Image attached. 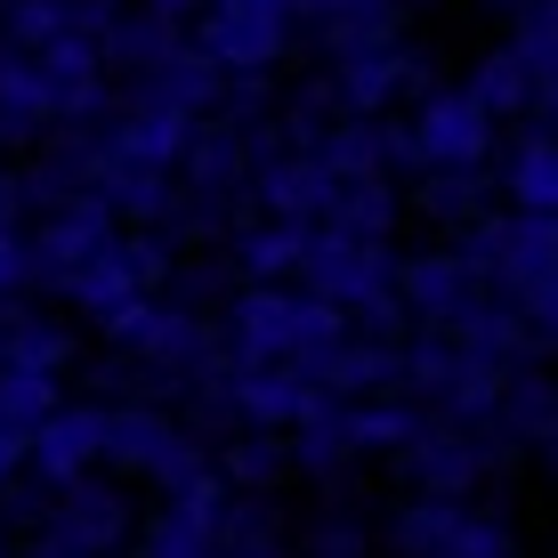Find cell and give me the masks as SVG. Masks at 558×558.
<instances>
[{
  "label": "cell",
  "mask_w": 558,
  "mask_h": 558,
  "mask_svg": "<svg viewBox=\"0 0 558 558\" xmlns=\"http://www.w3.org/2000/svg\"><path fill=\"white\" fill-rule=\"evenodd\" d=\"M235 470H243V477H267V446H259V437H252V446L235 453Z\"/></svg>",
  "instance_id": "cell-8"
},
{
  "label": "cell",
  "mask_w": 558,
  "mask_h": 558,
  "mask_svg": "<svg viewBox=\"0 0 558 558\" xmlns=\"http://www.w3.org/2000/svg\"><path fill=\"white\" fill-rule=\"evenodd\" d=\"M0 364H9V332H0Z\"/></svg>",
  "instance_id": "cell-10"
},
{
  "label": "cell",
  "mask_w": 558,
  "mask_h": 558,
  "mask_svg": "<svg viewBox=\"0 0 558 558\" xmlns=\"http://www.w3.org/2000/svg\"><path fill=\"white\" fill-rule=\"evenodd\" d=\"M113 9H122V0H73V16H82V25H89V33H98V25H106V16H113Z\"/></svg>",
  "instance_id": "cell-7"
},
{
  "label": "cell",
  "mask_w": 558,
  "mask_h": 558,
  "mask_svg": "<svg viewBox=\"0 0 558 558\" xmlns=\"http://www.w3.org/2000/svg\"><path fill=\"white\" fill-rule=\"evenodd\" d=\"M16 283H33V235H16V227H0V300H9Z\"/></svg>",
  "instance_id": "cell-5"
},
{
  "label": "cell",
  "mask_w": 558,
  "mask_h": 558,
  "mask_svg": "<svg viewBox=\"0 0 558 558\" xmlns=\"http://www.w3.org/2000/svg\"><path fill=\"white\" fill-rule=\"evenodd\" d=\"M16 558H82V550H65V543H49V534H33V543L16 550Z\"/></svg>",
  "instance_id": "cell-9"
},
{
  "label": "cell",
  "mask_w": 558,
  "mask_h": 558,
  "mask_svg": "<svg viewBox=\"0 0 558 558\" xmlns=\"http://www.w3.org/2000/svg\"><path fill=\"white\" fill-rule=\"evenodd\" d=\"M41 486H73V477L106 470V405H57L41 429H33V461Z\"/></svg>",
  "instance_id": "cell-3"
},
{
  "label": "cell",
  "mask_w": 558,
  "mask_h": 558,
  "mask_svg": "<svg viewBox=\"0 0 558 558\" xmlns=\"http://www.w3.org/2000/svg\"><path fill=\"white\" fill-rule=\"evenodd\" d=\"M49 543L82 550V558H122V543L138 534V510H130V494L113 486V477H73V486L49 494V518H41Z\"/></svg>",
  "instance_id": "cell-2"
},
{
  "label": "cell",
  "mask_w": 558,
  "mask_h": 558,
  "mask_svg": "<svg viewBox=\"0 0 558 558\" xmlns=\"http://www.w3.org/2000/svg\"><path fill=\"white\" fill-rule=\"evenodd\" d=\"M0 534H9V510H0Z\"/></svg>",
  "instance_id": "cell-11"
},
{
  "label": "cell",
  "mask_w": 558,
  "mask_h": 558,
  "mask_svg": "<svg viewBox=\"0 0 558 558\" xmlns=\"http://www.w3.org/2000/svg\"><path fill=\"white\" fill-rule=\"evenodd\" d=\"M243 340H252V349H292V340H300V307H283V300H243Z\"/></svg>",
  "instance_id": "cell-4"
},
{
  "label": "cell",
  "mask_w": 558,
  "mask_h": 558,
  "mask_svg": "<svg viewBox=\"0 0 558 558\" xmlns=\"http://www.w3.org/2000/svg\"><path fill=\"white\" fill-rule=\"evenodd\" d=\"M106 470L146 477V486H162V494H186V486L210 477V453L162 405H106Z\"/></svg>",
  "instance_id": "cell-1"
},
{
  "label": "cell",
  "mask_w": 558,
  "mask_h": 558,
  "mask_svg": "<svg viewBox=\"0 0 558 558\" xmlns=\"http://www.w3.org/2000/svg\"><path fill=\"white\" fill-rule=\"evenodd\" d=\"M16 210H25V179H9V170H0V227H16Z\"/></svg>",
  "instance_id": "cell-6"
},
{
  "label": "cell",
  "mask_w": 558,
  "mask_h": 558,
  "mask_svg": "<svg viewBox=\"0 0 558 558\" xmlns=\"http://www.w3.org/2000/svg\"><path fill=\"white\" fill-rule=\"evenodd\" d=\"M0 558H9V550H0Z\"/></svg>",
  "instance_id": "cell-12"
}]
</instances>
